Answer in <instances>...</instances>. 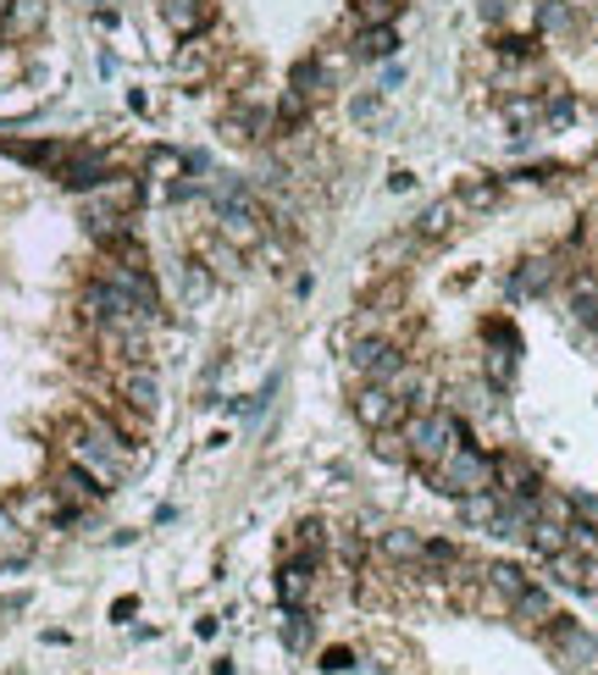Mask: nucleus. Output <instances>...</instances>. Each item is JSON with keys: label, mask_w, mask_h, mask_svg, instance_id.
I'll return each instance as SVG.
<instances>
[{"label": "nucleus", "mask_w": 598, "mask_h": 675, "mask_svg": "<svg viewBox=\"0 0 598 675\" xmlns=\"http://www.w3.org/2000/svg\"><path fill=\"white\" fill-rule=\"evenodd\" d=\"M184 166H189V161H184L178 150H150L144 178H150V183H178V178H184Z\"/></svg>", "instance_id": "6ab92c4d"}, {"label": "nucleus", "mask_w": 598, "mask_h": 675, "mask_svg": "<svg viewBox=\"0 0 598 675\" xmlns=\"http://www.w3.org/2000/svg\"><path fill=\"white\" fill-rule=\"evenodd\" d=\"M34 554V532L12 516V504H0V570H17Z\"/></svg>", "instance_id": "1a4fd4ad"}, {"label": "nucleus", "mask_w": 598, "mask_h": 675, "mask_svg": "<svg viewBox=\"0 0 598 675\" xmlns=\"http://www.w3.org/2000/svg\"><path fill=\"white\" fill-rule=\"evenodd\" d=\"M377 111H383V106H377V95H355V106H350V117H355V122H372Z\"/></svg>", "instance_id": "72a5a7b5"}, {"label": "nucleus", "mask_w": 598, "mask_h": 675, "mask_svg": "<svg viewBox=\"0 0 598 675\" xmlns=\"http://www.w3.org/2000/svg\"><path fill=\"white\" fill-rule=\"evenodd\" d=\"M482 581L493 587V593H499L504 604H516V599L527 593V587H532V581H527V570H521V565H509V559H493V565L482 570Z\"/></svg>", "instance_id": "4468645a"}, {"label": "nucleus", "mask_w": 598, "mask_h": 675, "mask_svg": "<svg viewBox=\"0 0 598 675\" xmlns=\"http://www.w3.org/2000/svg\"><path fill=\"white\" fill-rule=\"evenodd\" d=\"M543 117H549V122H560V128H565V122H571V117H576V100H571V95H549V100H543Z\"/></svg>", "instance_id": "7c9ffc66"}, {"label": "nucleus", "mask_w": 598, "mask_h": 675, "mask_svg": "<svg viewBox=\"0 0 598 675\" xmlns=\"http://www.w3.org/2000/svg\"><path fill=\"white\" fill-rule=\"evenodd\" d=\"M332 554L344 559L350 570H361V559H366V543H361V532H332Z\"/></svg>", "instance_id": "a878e982"}, {"label": "nucleus", "mask_w": 598, "mask_h": 675, "mask_svg": "<svg viewBox=\"0 0 598 675\" xmlns=\"http://www.w3.org/2000/svg\"><path fill=\"white\" fill-rule=\"evenodd\" d=\"M538 516H543V521H560V526H571V521H576V504H571L565 493H538Z\"/></svg>", "instance_id": "b1692460"}, {"label": "nucleus", "mask_w": 598, "mask_h": 675, "mask_svg": "<svg viewBox=\"0 0 598 675\" xmlns=\"http://www.w3.org/2000/svg\"><path fill=\"white\" fill-rule=\"evenodd\" d=\"M460 222H466V205L449 194V200H433V205H426V211L415 216L410 233H415L421 244H449V238L460 233Z\"/></svg>", "instance_id": "423d86ee"}, {"label": "nucleus", "mask_w": 598, "mask_h": 675, "mask_svg": "<svg viewBox=\"0 0 598 675\" xmlns=\"http://www.w3.org/2000/svg\"><path fill=\"white\" fill-rule=\"evenodd\" d=\"M460 504V521L466 526H482V532H493V521H499V493L488 487V493H466V498H455Z\"/></svg>", "instance_id": "dca6fc26"}, {"label": "nucleus", "mask_w": 598, "mask_h": 675, "mask_svg": "<svg viewBox=\"0 0 598 675\" xmlns=\"http://www.w3.org/2000/svg\"><path fill=\"white\" fill-rule=\"evenodd\" d=\"M372 454H377L383 465H410V443H404V433H372Z\"/></svg>", "instance_id": "5701e85b"}, {"label": "nucleus", "mask_w": 598, "mask_h": 675, "mask_svg": "<svg viewBox=\"0 0 598 675\" xmlns=\"http://www.w3.org/2000/svg\"><path fill=\"white\" fill-rule=\"evenodd\" d=\"M554 283H560V256H527L516 267V277H509V294L516 299H543Z\"/></svg>", "instance_id": "0eeeda50"}, {"label": "nucleus", "mask_w": 598, "mask_h": 675, "mask_svg": "<svg viewBox=\"0 0 598 675\" xmlns=\"http://www.w3.org/2000/svg\"><path fill=\"white\" fill-rule=\"evenodd\" d=\"M482 371L488 382L504 393L509 382H516V344H509V332L504 327H488V355H482Z\"/></svg>", "instance_id": "9d476101"}, {"label": "nucleus", "mask_w": 598, "mask_h": 675, "mask_svg": "<svg viewBox=\"0 0 598 675\" xmlns=\"http://www.w3.org/2000/svg\"><path fill=\"white\" fill-rule=\"evenodd\" d=\"M350 410H355V421H361V427L366 433H399L404 427V399H394L383 382H361V393L350 399Z\"/></svg>", "instance_id": "7ed1b4c3"}, {"label": "nucleus", "mask_w": 598, "mask_h": 675, "mask_svg": "<svg viewBox=\"0 0 598 675\" xmlns=\"http://www.w3.org/2000/svg\"><path fill=\"white\" fill-rule=\"evenodd\" d=\"M410 249H421V238L415 233H399V238H388V244L372 249V261H377V272H399V261L410 256Z\"/></svg>", "instance_id": "412c9836"}, {"label": "nucleus", "mask_w": 598, "mask_h": 675, "mask_svg": "<svg viewBox=\"0 0 598 675\" xmlns=\"http://www.w3.org/2000/svg\"><path fill=\"white\" fill-rule=\"evenodd\" d=\"M155 12H161L166 28H173V39H200L206 23H211L206 0H155Z\"/></svg>", "instance_id": "6e6552de"}, {"label": "nucleus", "mask_w": 598, "mask_h": 675, "mask_svg": "<svg viewBox=\"0 0 598 675\" xmlns=\"http://www.w3.org/2000/svg\"><path fill=\"white\" fill-rule=\"evenodd\" d=\"M372 543H377V554H383L388 565H421V554H426L421 532H410V526H383Z\"/></svg>", "instance_id": "f8f14e48"}, {"label": "nucleus", "mask_w": 598, "mask_h": 675, "mask_svg": "<svg viewBox=\"0 0 598 675\" xmlns=\"http://www.w3.org/2000/svg\"><path fill=\"white\" fill-rule=\"evenodd\" d=\"M305 111H310V100H305L300 90H283V100H278V122H283V128H300Z\"/></svg>", "instance_id": "bb28decb"}, {"label": "nucleus", "mask_w": 598, "mask_h": 675, "mask_svg": "<svg viewBox=\"0 0 598 675\" xmlns=\"http://www.w3.org/2000/svg\"><path fill=\"white\" fill-rule=\"evenodd\" d=\"M504 117H509V128H538V117H543V100L521 95V100H509V106H504Z\"/></svg>", "instance_id": "393cba45"}, {"label": "nucleus", "mask_w": 598, "mask_h": 675, "mask_svg": "<svg viewBox=\"0 0 598 675\" xmlns=\"http://www.w3.org/2000/svg\"><path fill=\"white\" fill-rule=\"evenodd\" d=\"M404 443H410V465H421V471H433L460 438H466V427H460V415H449V410H426V415H404Z\"/></svg>", "instance_id": "f257e3e1"}, {"label": "nucleus", "mask_w": 598, "mask_h": 675, "mask_svg": "<svg viewBox=\"0 0 598 675\" xmlns=\"http://www.w3.org/2000/svg\"><path fill=\"white\" fill-rule=\"evenodd\" d=\"M499 56H509V61H532V56H538V39H527V34H504V39H499Z\"/></svg>", "instance_id": "c756f323"}, {"label": "nucleus", "mask_w": 598, "mask_h": 675, "mask_svg": "<svg viewBox=\"0 0 598 675\" xmlns=\"http://www.w3.org/2000/svg\"><path fill=\"white\" fill-rule=\"evenodd\" d=\"M350 50L361 61H394L399 56V34H394V23H361V34H355Z\"/></svg>", "instance_id": "ddd939ff"}, {"label": "nucleus", "mask_w": 598, "mask_h": 675, "mask_svg": "<svg viewBox=\"0 0 598 675\" xmlns=\"http://www.w3.org/2000/svg\"><path fill=\"white\" fill-rule=\"evenodd\" d=\"M527 543H532V548H538L543 559H554V554H565V548H571L565 526H560V521H543V516H538V521L527 526Z\"/></svg>", "instance_id": "a211bd4d"}, {"label": "nucleus", "mask_w": 598, "mask_h": 675, "mask_svg": "<svg viewBox=\"0 0 598 675\" xmlns=\"http://www.w3.org/2000/svg\"><path fill=\"white\" fill-rule=\"evenodd\" d=\"M278 587H283V599H289V604H305V599H310V559H294V565H283Z\"/></svg>", "instance_id": "4be33fe9"}, {"label": "nucleus", "mask_w": 598, "mask_h": 675, "mask_svg": "<svg viewBox=\"0 0 598 675\" xmlns=\"http://www.w3.org/2000/svg\"><path fill=\"white\" fill-rule=\"evenodd\" d=\"M355 17L361 23H394L399 17V0H355Z\"/></svg>", "instance_id": "cd10ccee"}, {"label": "nucleus", "mask_w": 598, "mask_h": 675, "mask_svg": "<svg viewBox=\"0 0 598 675\" xmlns=\"http://www.w3.org/2000/svg\"><path fill=\"white\" fill-rule=\"evenodd\" d=\"M399 305H404V283H399V277H394V283H388V288H383V294H377V299H372V310H383V316H394V310H399Z\"/></svg>", "instance_id": "2f4dec72"}, {"label": "nucleus", "mask_w": 598, "mask_h": 675, "mask_svg": "<svg viewBox=\"0 0 598 675\" xmlns=\"http://www.w3.org/2000/svg\"><path fill=\"white\" fill-rule=\"evenodd\" d=\"M565 305H571V316L582 321V327H593L598 332V272H571L565 277Z\"/></svg>", "instance_id": "9b49d317"}, {"label": "nucleus", "mask_w": 598, "mask_h": 675, "mask_svg": "<svg viewBox=\"0 0 598 675\" xmlns=\"http://www.w3.org/2000/svg\"><path fill=\"white\" fill-rule=\"evenodd\" d=\"M433 487L449 493V498H466V493H488L493 487V454H482L471 438H460L438 465H433Z\"/></svg>", "instance_id": "f03ea898"}, {"label": "nucleus", "mask_w": 598, "mask_h": 675, "mask_svg": "<svg viewBox=\"0 0 598 675\" xmlns=\"http://www.w3.org/2000/svg\"><path fill=\"white\" fill-rule=\"evenodd\" d=\"M399 344H388V338H361V344L350 350V371L361 377V382H388L394 371H399Z\"/></svg>", "instance_id": "39448f33"}, {"label": "nucleus", "mask_w": 598, "mask_h": 675, "mask_svg": "<svg viewBox=\"0 0 598 675\" xmlns=\"http://www.w3.org/2000/svg\"><path fill=\"white\" fill-rule=\"evenodd\" d=\"M283 642H289V648H310V620H305V615H289Z\"/></svg>", "instance_id": "473e14b6"}, {"label": "nucleus", "mask_w": 598, "mask_h": 675, "mask_svg": "<svg viewBox=\"0 0 598 675\" xmlns=\"http://www.w3.org/2000/svg\"><path fill=\"white\" fill-rule=\"evenodd\" d=\"M327 670H350V648H332L327 653Z\"/></svg>", "instance_id": "f704fd0d"}, {"label": "nucleus", "mask_w": 598, "mask_h": 675, "mask_svg": "<svg viewBox=\"0 0 598 675\" xmlns=\"http://www.w3.org/2000/svg\"><path fill=\"white\" fill-rule=\"evenodd\" d=\"M493 493H504V498H538V493H543L538 465H532L527 454H516V449L493 454Z\"/></svg>", "instance_id": "20e7f679"}, {"label": "nucleus", "mask_w": 598, "mask_h": 675, "mask_svg": "<svg viewBox=\"0 0 598 675\" xmlns=\"http://www.w3.org/2000/svg\"><path fill=\"white\" fill-rule=\"evenodd\" d=\"M538 28L543 34H576V7H571V0H543V7H538Z\"/></svg>", "instance_id": "aec40b11"}, {"label": "nucleus", "mask_w": 598, "mask_h": 675, "mask_svg": "<svg viewBox=\"0 0 598 675\" xmlns=\"http://www.w3.org/2000/svg\"><path fill=\"white\" fill-rule=\"evenodd\" d=\"M509 609H516V620H527V626H554V620H560V615H554V599L543 593V587H527V593L509 604Z\"/></svg>", "instance_id": "f3484780"}, {"label": "nucleus", "mask_w": 598, "mask_h": 675, "mask_svg": "<svg viewBox=\"0 0 598 675\" xmlns=\"http://www.w3.org/2000/svg\"><path fill=\"white\" fill-rule=\"evenodd\" d=\"M455 200L466 205V216H488V211L504 200V189H499L493 178H466V183L455 189Z\"/></svg>", "instance_id": "2eb2a0df"}, {"label": "nucleus", "mask_w": 598, "mask_h": 675, "mask_svg": "<svg viewBox=\"0 0 598 675\" xmlns=\"http://www.w3.org/2000/svg\"><path fill=\"white\" fill-rule=\"evenodd\" d=\"M321 548H327V526L305 521V526H300V559H310V565H316V559H321Z\"/></svg>", "instance_id": "c85d7f7f"}]
</instances>
